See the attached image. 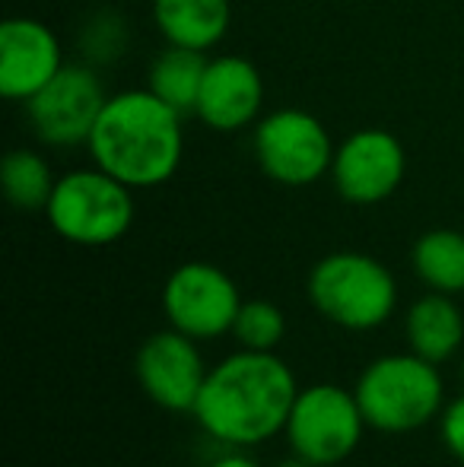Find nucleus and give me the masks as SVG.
<instances>
[{
  "label": "nucleus",
  "mask_w": 464,
  "mask_h": 467,
  "mask_svg": "<svg viewBox=\"0 0 464 467\" xmlns=\"http://www.w3.org/2000/svg\"><path fill=\"white\" fill-rule=\"evenodd\" d=\"M296 394L299 381L286 359L235 350L211 366L191 413L223 449H254L284 436Z\"/></svg>",
  "instance_id": "nucleus-1"
},
{
  "label": "nucleus",
  "mask_w": 464,
  "mask_h": 467,
  "mask_svg": "<svg viewBox=\"0 0 464 467\" xmlns=\"http://www.w3.org/2000/svg\"><path fill=\"white\" fill-rule=\"evenodd\" d=\"M87 147L96 166L128 188H156L179 172L181 115L150 89L118 93L106 102Z\"/></svg>",
  "instance_id": "nucleus-2"
},
{
  "label": "nucleus",
  "mask_w": 464,
  "mask_h": 467,
  "mask_svg": "<svg viewBox=\"0 0 464 467\" xmlns=\"http://www.w3.org/2000/svg\"><path fill=\"white\" fill-rule=\"evenodd\" d=\"M356 404L366 426L382 436H410L439 423L446 410V379L439 366L417 357L414 350L385 353L359 372Z\"/></svg>",
  "instance_id": "nucleus-3"
},
{
  "label": "nucleus",
  "mask_w": 464,
  "mask_h": 467,
  "mask_svg": "<svg viewBox=\"0 0 464 467\" xmlns=\"http://www.w3.org/2000/svg\"><path fill=\"white\" fill-rule=\"evenodd\" d=\"M305 293L315 312L353 334L388 325L397 308V280L382 261L363 252H335L309 271Z\"/></svg>",
  "instance_id": "nucleus-4"
},
{
  "label": "nucleus",
  "mask_w": 464,
  "mask_h": 467,
  "mask_svg": "<svg viewBox=\"0 0 464 467\" xmlns=\"http://www.w3.org/2000/svg\"><path fill=\"white\" fill-rule=\"evenodd\" d=\"M134 188L96 169H77L57 179L45 216L61 239L99 248L121 239L134 223Z\"/></svg>",
  "instance_id": "nucleus-5"
},
{
  "label": "nucleus",
  "mask_w": 464,
  "mask_h": 467,
  "mask_svg": "<svg viewBox=\"0 0 464 467\" xmlns=\"http://www.w3.org/2000/svg\"><path fill=\"white\" fill-rule=\"evenodd\" d=\"M366 417L356 394L331 381L299 388L284 439L290 451L315 467H337L356 455L366 436Z\"/></svg>",
  "instance_id": "nucleus-6"
},
{
  "label": "nucleus",
  "mask_w": 464,
  "mask_h": 467,
  "mask_svg": "<svg viewBox=\"0 0 464 467\" xmlns=\"http://www.w3.org/2000/svg\"><path fill=\"white\" fill-rule=\"evenodd\" d=\"M254 160L271 182L286 188H305L331 172L335 147L315 115L299 109H280L261 118L254 128Z\"/></svg>",
  "instance_id": "nucleus-7"
},
{
  "label": "nucleus",
  "mask_w": 464,
  "mask_h": 467,
  "mask_svg": "<svg viewBox=\"0 0 464 467\" xmlns=\"http://www.w3.org/2000/svg\"><path fill=\"white\" fill-rule=\"evenodd\" d=\"M242 302L245 299L230 274L204 261L175 267L162 286V315L169 327L194 340H217L232 334Z\"/></svg>",
  "instance_id": "nucleus-8"
},
{
  "label": "nucleus",
  "mask_w": 464,
  "mask_h": 467,
  "mask_svg": "<svg viewBox=\"0 0 464 467\" xmlns=\"http://www.w3.org/2000/svg\"><path fill=\"white\" fill-rule=\"evenodd\" d=\"M99 77L83 64H64L55 80H48L26 102L36 134L51 147H74L87 143L106 109Z\"/></svg>",
  "instance_id": "nucleus-9"
},
{
  "label": "nucleus",
  "mask_w": 464,
  "mask_h": 467,
  "mask_svg": "<svg viewBox=\"0 0 464 467\" xmlns=\"http://www.w3.org/2000/svg\"><path fill=\"white\" fill-rule=\"evenodd\" d=\"M198 344L201 340L169 327L147 337L137 350V381L143 394L162 410L191 413L198 404V394L211 372Z\"/></svg>",
  "instance_id": "nucleus-10"
},
{
  "label": "nucleus",
  "mask_w": 464,
  "mask_h": 467,
  "mask_svg": "<svg viewBox=\"0 0 464 467\" xmlns=\"http://www.w3.org/2000/svg\"><path fill=\"white\" fill-rule=\"evenodd\" d=\"M404 172H407V156L401 140L378 128L350 134L335 150V162H331L337 194L356 207L388 201L401 188Z\"/></svg>",
  "instance_id": "nucleus-11"
},
{
  "label": "nucleus",
  "mask_w": 464,
  "mask_h": 467,
  "mask_svg": "<svg viewBox=\"0 0 464 467\" xmlns=\"http://www.w3.org/2000/svg\"><path fill=\"white\" fill-rule=\"evenodd\" d=\"M64 67L61 42L38 19L13 16L0 26V93L29 102Z\"/></svg>",
  "instance_id": "nucleus-12"
},
{
  "label": "nucleus",
  "mask_w": 464,
  "mask_h": 467,
  "mask_svg": "<svg viewBox=\"0 0 464 467\" xmlns=\"http://www.w3.org/2000/svg\"><path fill=\"white\" fill-rule=\"evenodd\" d=\"M261 102H264V83L258 67L239 55H223L207 64L194 115L211 130L230 134L248 128L258 118Z\"/></svg>",
  "instance_id": "nucleus-13"
},
{
  "label": "nucleus",
  "mask_w": 464,
  "mask_h": 467,
  "mask_svg": "<svg viewBox=\"0 0 464 467\" xmlns=\"http://www.w3.org/2000/svg\"><path fill=\"white\" fill-rule=\"evenodd\" d=\"M404 340L407 350L436 366L452 359L464 344V312L455 296L433 289L420 296L404 315Z\"/></svg>",
  "instance_id": "nucleus-14"
},
{
  "label": "nucleus",
  "mask_w": 464,
  "mask_h": 467,
  "mask_svg": "<svg viewBox=\"0 0 464 467\" xmlns=\"http://www.w3.org/2000/svg\"><path fill=\"white\" fill-rule=\"evenodd\" d=\"M153 19L169 45L207 51L230 29L232 4L230 0H153Z\"/></svg>",
  "instance_id": "nucleus-15"
},
{
  "label": "nucleus",
  "mask_w": 464,
  "mask_h": 467,
  "mask_svg": "<svg viewBox=\"0 0 464 467\" xmlns=\"http://www.w3.org/2000/svg\"><path fill=\"white\" fill-rule=\"evenodd\" d=\"M417 280L433 293H464V233L459 229H429L414 242L410 252Z\"/></svg>",
  "instance_id": "nucleus-16"
},
{
  "label": "nucleus",
  "mask_w": 464,
  "mask_h": 467,
  "mask_svg": "<svg viewBox=\"0 0 464 467\" xmlns=\"http://www.w3.org/2000/svg\"><path fill=\"white\" fill-rule=\"evenodd\" d=\"M207 57L204 51L181 48V45H169L150 67V93L160 96L166 105H172L179 115L194 111L201 96V83L207 74Z\"/></svg>",
  "instance_id": "nucleus-17"
},
{
  "label": "nucleus",
  "mask_w": 464,
  "mask_h": 467,
  "mask_svg": "<svg viewBox=\"0 0 464 467\" xmlns=\"http://www.w3.org/2000/svg\"><path fill=\"white\" fill-rule=\"evenodd\" d=\"M0 182H4L6 201L16 210H45L55 194V172L51 166L32 150H13L4 156V166H0Z\"/></svg>",
  "instance_id": "nucleus-18"
},
{
  "label": "nucleus",
  "mask_w": 464,
  "mask_h": 467,
  "mask_svg": "<svg viewBox=\"0 0 464 467\" xmlns=\"http://www.w3.org/2000/svg\"><path fill=\"white\" fill-rule=\"evenodd\" d=\"M232 337L242 350L277 353L280 340L286 337V315L267 299H245L235 315Z\"/></svg>",
  "instance_id": "nucleus-19"
},
{
  "label": "nucleus",
  "mask_w": 464,
  "mask_h": 467,
  "mask_svg": "<svg viewBox=\"0 0 464 467\" xmlns=\"http://www.w3.org/2000/svg\"><path fill=\"white\" fill-rule=\"evenodd\" d=\"M439 442L464 467V394L452 398L439 417Z\"/></svg>",
  "instance_id": "nucleus-20"
},
{
  "label": "nucleus",
  "mask_w": 464,
  "mask_h": 467,
  "mask_svg": "<svg viewBox=\"0 0 464 467\" xmlns=\"http://www.w3.org/2000/svg\"><path fill=\"white\" fill-rule=\"evenodd\" d=\"M207 467H261V464L254 462L245 449H226V451H220V455L213 458Z\"/></svg>",
  "instance_id": "nucleus-21"
},
{
  "label": "nucleus",
  "mask_w": 464,
  "mask_h": 467,
  "mask_svg": "<svg viewBox=\"0 0 464 467\" xmlns=\"http://www.w3.org/2000/svg\"><path fill=\"white\" fill-rule=\"evenodd\" d=\"M273 467H315V464H309V462H303V458L293 455V458H286V462H277Z\"/></svg>",
  "instance_id": "nucleus-22"
},
{
  "label": "nucleus",
  "mask_w": 464,
  "mask_h": 467,
  "mask_svg": "<svg viewBox=\"0 0 464 467\" xmlns=\"http://www.w3.org/2000/svg\"><path fill=\"white\" fill-rule=\"evenodd\" d=\"M459 467H461V464H459Z\"/></svg>",
  "instance_id": "nucleus-23"
}]
</instances>
